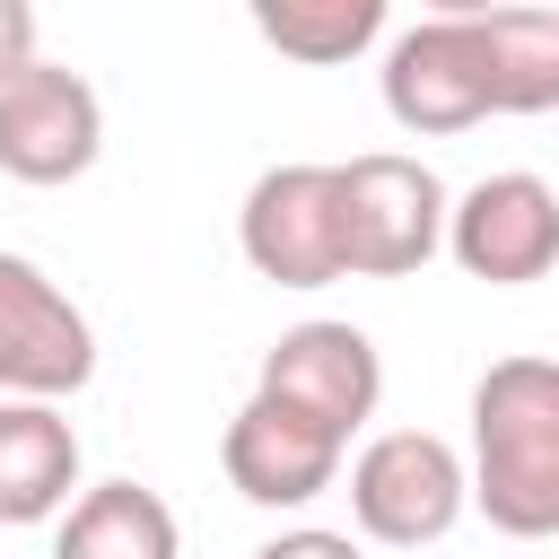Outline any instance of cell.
<instances>
[{"label": "cell", "instance_id": "6", "mask_svg": "<svg viewBox=\"0 0 559 559\" xmlns=\"http://www.w3.org/2000/svg\"><path fill=\"white\" fill-rule=\"evenodd\" d=\"M253 393L280 402V411H297V419H314V428H332L349 445V428H367L376 402H384V358H376V341L358 323H323L314 314V323H297V332L271 341Z\"/></svg>", "mask_w": 559, "mask_h": 559}, {"label": "cell", "instance_id": "1", "mask_svg": "<svg viewBox=\"0 0 559 559\" xmlns=\"http://www.w3.org/2000/svg\"><path fill=\"white\" fill-rule=\"evenodd\" d=\"M472 507L515 533H559V358H498L472 384Z\"/></svg>", "mask_w": 559, "mask_h": 559}, {"label": "cell", "instance_id": "16", "mask_svg": "<svg viewBox=\"0 0 559 559\" xmlns=\"http://www.w3.org/2000/svg\"><path fill=\"white\" fill-rule=\"evenodd\" d=\"M35 61V9L26 0H0V87Z\"/></svg>", "mask_w": 559, "mask_h": 559}, {"label": "cell", "instance_id": "2", "mask_svg": "<svg viewBox=\"0 0 559 559\" xmlns=\"http://www.w3.org/2000/svg\"><path fill=\"white\" fill-rule=\"evenodd\" d=\"M332 175H341V262L358 280H402L445 245V210L454 201L419 157L367 148V157H349Z\"/></svg>", "mask_w": 559, "mask_h": 559}, {"label": "cell", "instance_id": "9", "mask_svg": "<svg viewBox=\"0 0 559 559\" xmlns=\"http://www.w3.org/2000/svg\"><path fill=\"white\" fill-rule=\"evenodd\" d=\"M384 114L402 131H472V122H489V70H480V44H472V26L454 9H437V17L393 35Z\"/></svg>", "mask_w": 559, "mask_h": 559}, {"label": "cell", "instance_id": "11", "mask_svg": "<svg viewBox=\"0 0 559 559\" xmlns=\"http://www.w3.org/2000/svg\"><path fill=\"white\" fill-rule=\"evenodd\" d=\"M489 70V114H559V9H489V0H445Z\"/></svg>", "mask_w": 559, "mask_h": 559}, {"label": "cell", "instance_id": "10", "mask_svg": "<svg viewBox=\"0 0 559 559\" xmlns=\"http://www.w3.org/2000/svg\"><path fill=\"white\" fill-rule=\"evenodd\" d=\"M341 454L349 445L332 428H314V419H297V411L262 402V393L218 437V463H227L236 498H253V507H306V498H323L341 480Z\"/></svg>", "mask_w": 559, "mask_h": 559}, {"label": "cell", "instance_id": "12", "mask_svg": "<svg viewBox=\"0 0 559 559\" xmlns=\"http://www.w3.org/2000/svg\"><path fill=\"white\" fill-rule=\"evenodd\" d=\"M79 489V428L61 402H0V524H52Z\"/></svg>", "mask_w": 559, "mask_h": 559}, {"label": "cell", "instance_id": "8", "mask_svg": "<svg viewBox=\"0 0 559 559\" xmlns=\"http://www.w3.org/2000/svg\"><path fill=\"white\" fill-rule=\"evenodd\" d=\"M445 245L472 280L489 288H524L559 271V192L542 175H480L454 210H445Z\"/></svg>", "mask_w": 559, "mask_h": 559}, {"label": "cell", "instance_id": "15", "mask_svg": "<svg viewBox=\"0 0 559 559\" xmlns=\"http://www.w3.org/2000/svg\"><path fill=\"white\" fill-rule=\"evenodd\" d=\"M253 559H358V542H349V533H323V524H297V533L262 542Z\"/></svg>", "mask_w": 559, "mask_h": 559}, {"label": "cell", "instance_id": "14", "mask_svg": "<svg viewBox=\"0 0 559 559\" xmlns=\"http://www.w3.org/2000/svg\"><path fill=\"white\" fill-rule=\"evenodd\" d=\"M253 26L288 61L332 70V61H349V52H367L384 35V0H253Z\"/></svg>", "mask_w": 559, "mask_h": 559}, {"label": "cell", "instance_id": "4", "mask_svg": "<svg viewBox=\"0 0 559 559\" xmlns=\"http://www.w3.org/2000/svg\"><path fill=\"white\" fill-rule=\"evenodd\" d=\"M236 245L280 288H332V280H349V262H341V175L332 166H271L245 192Z\"/></svg>", "mask_w": 559, "mask_h": 559}, {"label": "cell", "instance_id": "5", "mask_svg": "<svg viewBox=\"0 0 559 559\" xmlns=\"http://www.w3.org/2000/svg\"><path fill=\"white\" fill-rule=\"evenodd\" d=\"M96 376V332L87 314L35 271L26 253H0V393L9 402H61Z\"/></svg>", "mask_w": 559, "mask_h": 559}, {"label": "cell", "instance_id": "7", "mask_svg": "<svg viewBox=\"0 0 559 559\" xmlns=\"http://www.w3.org/2000/svg\"><path fill=\"white\" fill-rule=\"evenodd\" d=\"M96 148H105L96 87L35 52L0 87V175H17V183H79L96 166Z\"/></svg>", "mask_w": 559, "mask_h": 559}, {"label": "cell", "instance_id": "3", "mask_svg": "<svg viewBox=\"0 0 559 559\" xmlns=\"http://www.w3.org/2000/svg\"><path fill=\"white\" fill-rule=\"evenodd\" d=\"M472 507V480H463V454L428 428H384L358 463H349V515L367 542L384 550H419V542H445L454 515Z\"/></svg>", "mask_w": 559, "mask_h": 559}, {"label": "cell", "instance_id": "13", "mask_svg": "<svg viewBox=\"0 0 559 559\" xmlns=\"http://www.w3.org/2000/svg\"><path fill=\"white\" fill-rule=\"evenodd\" d=\"M52 559H183V533H175V507L140 480H96L70 498L61 533H52Z\"/></svg>", "mask_w": 559, "mask_h": 559}]
</instances>
